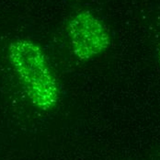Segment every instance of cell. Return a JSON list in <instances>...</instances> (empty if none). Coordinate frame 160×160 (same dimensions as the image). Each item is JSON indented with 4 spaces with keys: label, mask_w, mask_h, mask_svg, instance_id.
Listing matches in <instances>:
<instances>
[{
    "label": "cell",
    "mask_w": 160,
    "mask_h": 160,
    "mask_svg": "<svg viewBox=\"0 0 160 160\" xmlns=\"http://www.w3.org/2000/svg\"><path fill=\"white\" fill-rule=\"evenodd\" d=\"M8 59L32 104L42 111L54 108L58 85L41 47L29 40H18L8 47Z\"/></svg>",
    "instance_id": "cell-1"
},
{
    "label": "cell",
    "mask_w": 160,
    "mask_h": 160,
    "mask_svg": "<svg viewBox=\"0 0 160 160\" xmlns=\"http://www.w3.org/2000/svg\"><path fill=\"white\" fill-rule=\"evenodd\" d=\"M67 31L73 53L81 61L91 60L111 45L107 27L88 10H81L71 17Z\"/></svg>",
    "instance_id": "cell-2"
},
{
    "label": "cell",
    "mask_w": 160,
    "mask_h": 160,
    "mask_svg": "<svg viewBox=\"0 0 160 160\" xmlns=\"http://www.w3.org/2000/svg\"><path fill=\"white\" fill-rule=\"evenodd\" d=\"M158 61H159V64H160V48H159V51H158Z\"/></svg>",
    "instance_id": "cell-3"
}]
</instances>
